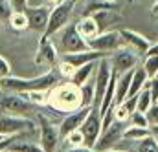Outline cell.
<instances>
[{
	"instance_id": "cell-1",
	"label": "cell",
	"mask_w": 158,
	"mask_h": 152,
	"mask_svg": "<svg viewBox=\"0 0 158 152\" xmlns=\"http://www.w3.org/2000/svg\"><path fill=\"white\" fill-rule=\"evenodd\" d=\"M48 106L59 114H68L81 108V90L72 81L57 82L48 90Z\"/></svg>"
},
{
	"instance_id": "cell-2",
	"label": "cell",
	"mask_w": 158,
	"mask_h": 152,
	"mask_svg": "<svg viewBox=\"0 0 158 152\" xmlns=\"http://www.w3.org/2000/svg\"><path fill=\"white\" fill-rule=\"evenodd\" d=\"M59 72L57 70H50L42 75L30 77V79H22V77H0V92H9V94H20L26 90H50L52 86L57 84L59 81Z\"/></svg>"
},
{
	"instance_id": "cell-3",
	"label": "cell",
	"mask_w": 158,
	"mask_h": 152,
	"mask_svg": "<svg viewBox=\"0 0 158 152\" xmlns=\"http://www.w3.org/2000/svg\"><path fill=\"white\" fill-rule=\"evenodd\" d=\"M74 2L72 0H66L63 2L61 6L50 9V17H48V24H46V31L42 33L44 37H53L57 35L66 24H70L72 20V13H74Z\"/></svg>"
},
{
	"instance_id": "cell-4",
	"label": "cell",
	"mask_w": 158,
	"mask_h": 152,
	"mask_svg": "<svg viewBox=\"0 0 158 152\" xmlns=\"http://www.w3.org/2000/svg\"><path fill=\"white\" fill-rule=\"evenodd\" d=\"M0 134L13 136V134H39L37 125L30 117L11 114H0Z\"/></svg>"
},
{
	"instance_id": "cell-5",
	"label": "cell",
	"mask_w": 158,
	"mask_h": 152,
	"mask_svg": "<svg viewBox=\"0 0 158 152\" xmlns=\"http://www.w3.org/2000/svg\"><path fill=\"white\" fill-rule=\"evenodd\" d=\"M37 126H39V145L44 152H55L57 145L61 141L59 136V125H53L52 119H48L44 114H39L37 117Z\"/></svg>"
},
{
	"instance_id": "cell-6",
	"label": "cell",
	"mask_w": 158,
	"mask_h": 152,
	"mask_svg": "<svg viewBox=\"0 0 158 152\" xmlns=\"http://www.w3.org/2000/svg\"><path fill=\"white\" fill-rule=\"evenodd\" d=\"M59 48H61V53H74L81 50H88V42L79 35L76 24L70 22L59 31Z\"/></svg>"
},
{
	"instance_id": "cell-7",
	"label": "cell",
	"mask_w": 158,
	"mask_h": 152,
	"mask_svg": "<svg viewBox=\"0 0 158 152\" xmlns=\"http://www.w3.org/2000/svg\"><path fill=\"white\" fill-rule=\"evenodd\" d=\"M79 130L83 132L85 136V145L86 147H94L99 134H101V112H99V106L98 105H92L88 115L85 117L83 125L79 126Z\"/></svg>"
},
{
	"instance_id": "cell-8",
	"label": "cell",
	"mask_w": 158,
	"mask_h": 152,
	"mask_svg": "<svg viewBox=\"0 0 158 152\" xmlns=\"http://www.w3.org/2000/svg\"><path fill=\"white\" fill-rule=\"evenodd\" d=\"M33 105H30L26 99H22L19 94H9V92H0V110L4 114L20 115L28 117L31 112Z\"/></svg>"
},
{
	"instance_id": "cell-9",
	"label": "cell",
	"mask_w": 158,
	"mask_h": 152,
	"mask_svg": "<svg viewBox=\"0 0 158 152\" xmlns=\"http://www.w3.org/2000/svg\"><path fill=\"white\" fill-rule=\"evenodd\" d=\"M88 48L90 50H98V51H105V53H114L116 50L123 48V40L121 35L116 30H107V31H101L98 33L94 38L88 40Z\"/></svg>"
},
{
	"instance_id": "cell-10",
	"label": "cell",
	"mask_w": 158,
	"mask_h": 152,
	"mask_svg": "<svg viewBox=\"0 0 158 152\" xmlns=\"http://www.w3.org/2000/svg\"><path fill=\"white\" fill-rule=\"evenodd\" d=\"M138 59H140V55H138L136 51L125 48V46L109 55V61H110L112 72H116L118 75L125 74V72H129V70H132V68H136Z\"/></svg>"
},
{
	"instance_id": "cell-11",
	"label": "cell",
	"mask_w": 158,
	"mask_h": 152,
	"mask_svg": "<svg viewBox=\"0 0 158 152\" xmlns=\"http://www.w3.org/2000/svg\"><path fill=\"white\" fill-rule=\"evenodd\" d=\"M123 130H125V123L121 121H112V125H109L107 128L101 130L94 149L96 150H107V149H112L116 143H119V139H123Z\"/></svg>"
},
{
	"instance_id": "cell-12",
	"label": "cell",
	"mask_w": 158,
	"mask_h": 152,
	"mask_svg": "<svg viewBox=\"0 0 158 152\" xmlns=\"http://www.w3.org/2000/svg\"><path fill=\"white\" fill-rule=\"evenodd\" d=\"M24 13H26V18H28V30H33V31L42 35L46 31L50 9L40 4V6H28Z\"/></svg>"
},
{
	"instance_id": "cell-13",
	"label": "cell",
	"mask_w": 158,
	"mask_h": 152,
	"mask_svg": "<svg viewBox=\"0 0 158 152\" xmlns=\"http://www.w3.org/2000/svg\"><path fill=\"white\" fill-rule=\"evenodd\" d=\"M88 110H90V106H81V108L74 110V112H68L63 117V121L59 123V136H61V139H64L70 132L77 130L83 125L85 117L88 115Z\"/></svg>"
},
{
	"instance_id": "cell-14",
	"label": "cell",
	"mask_w": 158,
	"mask_h": 152,
	"mask_svg": "<svg viewBox=\"0 0 158 152\" xmlns=\"http://www.w3.org/2000/svg\"><path fill=\"white\" fill-rule=\"evenodd\" d=\"M119 35H121V40H123V46L136 51L140 57L145 55V51L151 46L149 38L145 35H142V33H138V31H134V30H119Z\"/></svg>"
},
{
	"instance_id": "cell-15",
	"label": "cell",
	"mask_w": 158,
	"mask_h": 152,
	"mask_svg": "<svg viewBox=\"0 0 158 152\" xmlns=\"http://www.w3.org/2000/svg\"><path fill=\"white\" fill-rule=\"evenodd\" d=\"M57 57H59V51H57V46L52 42V37H40L39 48H37V55H35V64H52L55 66L57 64Z\"/></svg>"
},
{
	"instance_id": "cell-16",
	"label": "cell",
	"mask_w": 158,
	"mask_h": 152,
	"mask_svg": "<svg viewBox=\"0 0 158 152\" xmlns=\"http://www.w3.org/2000/svg\"><path fill=\"white\" fill-rule=\"evenodd\" d=\"M103 57H109V53L105 51H98V50H81V51H74V53H63V61L70 62L74 68H79L86 62H94V61H99Z\"/></svg>"
},
{
	"instance_id": "cell-17",
	"label": "cell",
	"mask_w": 158,
	"mask_h": 152,
	"mask_svg": "<svg viewBox=\"0 0 158 152\" xmlns=\"http://www.w3.org/2000/svg\"><path fill=\"white\" fill-rule=\"evenodd\" d=\"M90 17L96 20V24L99 28V33L101 31H107L110 26H114L118 20H121V15L118 13V9H101V11L92 13Z\"/></svg>"
},
{
	"instance_id": "cell-18",
	"label": "cell",
	"mask_w": 158,
	"mask_h": 152,
	"mask_svg": "<svg viewBox=\"0 0 158 152\" xmlns=\"http://www.w3.org/2000/svg\"><path fill=\"white\" fill-rule=\"evenodd\" d=\"M76 30H77L79 35L85 38L86 42H88L90 38H94L98 33H99V28H98L96 20H94L90 15H83V17L79 18L77 22H76Z\"/></svg>"
},
{
	"instance_id": "cell-19",
	"label": "cell",
	"mask_w": 158,
	"mask_h": 152,
	"mask_svg": "<svg viewBox=\"0 0 158 152\" xmlns=\"http://www.w3.org/2000/svg\"><path fill=\"white\" fill-rule=\"evenodd\" d=\"M132 70H134V68H132ZM132 70H129V72H125V74L118 75V79H116L114 105H119L121 101L127 99V95H129V88H131V79H132Z\"/></svg>"
},
{
	"instance_id": "cell-20",
	"label": "cell",
	"mask_w": 158,
	"mask_h": 152,
	"mask_svg": "<svg viewBox=\"0 0 158 152\" xmlns=\"http://www.w3.org/2000/svg\"><path fill=\"white\" fill-rule=\"evenodd\" d=\"M147 81H149V77L145 74V70L140 66H136L134 70H132V79H131V88H129V95L127 97H131V95H136L142 88H145V84H147Z\"/></svg>"
},
{
	"instance_id": "cell-21",
	"label": "cell",
	"mask_w": 158,
	"mask_h": 152,
	"mask_svg": "<svg viewBox=\"0 0 158 152\" xmlns=\"http://www.w3.org/2000/svg\"><path fill=\"white\" fill-rule=\"evenodd\" d=\"M96 66H98V61H94V62H86V64H83V66L76 68V72H74V75L70 77V81H72L74 84L81 86L85 81H88L90 77H94Z\"/></svg>"
},
{
	"instance_id": "cell-22",
	"label": "cell",
	"mask_w": 158,
	"mask_h": 152,
	"mask_svg": "<svg viewBox=\"0 0 158 152\" xmlns=\"http://www.w3.org/2000/svg\"><path fill=\"white\" fill-rule=\"evenodd\" d=\"M81 106H92L94 105V99H96V82H94V77H90L88 81H85L81 86Z\"/></svg>"
},
{
	"instance_id": "cell-23",
	"label": "cell",
	"mask_w": 158,
	"mask_h": 152,
	"mask_svg": "<svg viewBox=\"0 0 158 152\" xmlns=\"http://www.w3.org/2000/svg\"><path fill=\"white\" fill-rule=\"evenodd\" d=\"M19 95L33 106H44L48 103V90H26V92H20Z\"/></svg>"
},
{
	"instance_id": "cell-24",
	"label": "cell",
	"mask_w": 158,
	"mask_h": 152,
	"mask_svg": "<svg viewBox=\"0 0 158 152\" xmlns=\"http://www.w3.org/2000/svg\"><path fill=\"white\" fill-rule=\"evenodd\" d=\"M101 9H118V4L114 0H86L85 15H92Z\"/></svg>"
},
{
	"instance_id": "cell-25",
	"label": "cell",
	"mask_w": 158,
	"mask_h": 152,
	"mask_svg": "<svg viewBox=\"0 0 158 152\" xmlns=\"http://www.w3.org/2000/svg\"><path fill=\"white\" fill-rule=\"evenodd\" d=\"M147 136H149V128H143V126L129 125L123 130V139H127V141H140V139H143Z\"/></svg>"
},
{
	"instance_id": "cell-26",
	"label": "cell",
	"mask_w": 158,
	"mask_h": 152,
	"mask_svg": "<svg viewBox=\"0 0 158 152\" xmlns=\"http://www.w3.org/2000/svg\"><path fill=\"white\" fill-rule=\"evenodd\" d=\"M151 105H153V97H151V94H149V90H147V86H145V88H142V90L136 94V110L145 114Z\"/></svg>"
},
{
	"instance_id": "cell-27",
	"label": "cell",
	"mask_w": 158,
	"mask_h": 152,
	"mask_svg": "<svg viewBox=\"0 0 158 152\" xmlns=\"http://www.w3.org/2000/svg\"><path fill=\"white\" fill-rule=\"evenodd\" d=\"M7 22H9V28L15 30V31H24V30H28L26 13H17V11H13L11 17L7 18Z\"/></svg>"
},
{
	"instance_id": "cell-28",
	"label": "cell",
	"mask_w": 158,
	"mask_h": 152,
	"mask_svg": "<svg viewBox=\"0 0 158 152\" xmlns=\"http://www.w3.org/2000/svg\"><path fill=\"white\" fill-rule=\"evenodd\" d=\"M6 152H44L40 145H35V143H28V141H15L9 145V149Z\"/></svg>"
},
{
	"instance_id": "cell-29",
	"label": "cell",
	"mask_w": 158,
	"mask_h": 152,
	"mask_svg": "<svg viewBox=\"0 0 158 152\" xmlns=\"http://www.w3.org/2000/svg\"><path fill=\"white\" fill-rule=\"evenodd\" d=\"M145 59H143V64H142V68L145 70V74L149 79H153V77L158 75V55H143Z\"/></svg>"
},
{
	"instance_id": "cell-30",
	"label": "cell",
	"mask_w": 158,
	"mask_h": 152,
	"mask_svg": "<svg viewBox=\"0 0 158 152\" xmlns=\"http://www.w3.org/2000/svg\"><path fill=\"white\" fill-rule=\"evenodd\" d=\"M136 143H138L136 145V152H158V143L151 136H147V138H143V139H140Z\"/></svg>"
},
{
	"instance_id": "cell-31",
	"label": "cell",
	"mask_w": 158,
	"mask_h": 152,
	"mask_svg": "<svg viewBox=\"0 0 158 152\" xmlns=\"http://www.w3.org/2000/svg\"><path fill=\"white\" fill-rule=\"evenodd\" d=\"M129 123L134 125V126H143V128H149V121H147V115L143 112H138L134 110L132 114L129 115Z\"/></svg>"
},
{
	"instance_id": "cell-32",
	"label": "cell",
	"mask_w": 158,
	"mask_h": 152,
	"mask_svg": "<svg viewBox=\"0 0 158 152\" xmlns=\"http://www.w3.org/2000/svg\"><path fill=\"white\" fill-rule=\"evenodd\" d=\"M64 141H66L70 147H83V145H85V136H83V132L77 128V130L70 132V134L64 138Z\"/></svg>"
},
{
	"instance_id": "cell-33",
	"label": "cell",
	"mask_w": 158,
	"mask_h": 152,
	"mask_svg": "<svg viewBox=\"0 0 158 152\" xmlns=\"http://www.w3.org/2000/svg\"><path fill=\"white\" fill-rule=\"evenodd\" d=\"M55 66H57V72H59V75H61V77H66V79H70V77L74 75V72H76V68H74L70 62L63 61V59H61V62H57Z\"/></svg>"
},
{
	"instance_id": "cell-34",
	"label": "cell",
	"mask_w": 158,
	"mask_h": 152,
	"mask_svg": "<svg viewBox=\"0 0 158 152\" xmlns=\"http://www.w3.org/2000/svg\"><path fill=\"white\" fill-rule=\"evenodd\" d=\"M13 9H11V4L9 0H0V20H7L11 17Z\"/></svg>"
},
{
	"instance_id": "cell-35",
	"label": "cell",
	"mask_w": 158,
	"mask_h": 152,
	"mask_svg": "<svg viewBox=\"0 0 158 152\" xmlns=\"http://www.w3.org/2000/svg\"><path fill=\"white\" fill-rule=\"evenodd\" d=\"M145 86H147V90H149V94H151V97H153V103H156L158 101V77L149 79Z\"/></svg>"
},
{
	"instance_id": "cell-36",
	"label": "cell",
	"mask_w": 158,
	"mask_h": 152,
	"mask_svg": "<svg viewBox=\"0 0 158 152\" xmlns=\"http://www.w3.org/2000/svg\"><path fill=\"white\" fill-rule=\"evenodd\" d=\"M145 115H147L149 125H158V101L149 106V110L145 112Z\"/></svg>"
},
{
	"instance_id": "cell-37",
	"label": "cell",
	"mask_w": 158,
	"mask_h": 152,
	"mask_svg": "<svg viewBox=\"0 0 158 152\" xmlns=\"http://www.w3.org/2000/svg\"><path fill=\"white\" fill-rule=\"evenodd\" d=\"M9 4H11V9H13V11L24 13L26 7L30 6V0H9Z\"/></svg>"
},
{
	"instance_id": "cell-38",
	"label": "cell",
	"mask_w": 158,
	"mask_h": 152,
	"mask_svg": "<svg viewBox=\"0 0 158 152\" xmlns=\"http://www.w3.org/2000/svg\"><path fill=\"white\" fill-rule=\"evenodd\" d=\"M7 75H11V64L6 57L0 55V77H7Z\"/></svg>"
},
{
	"instance_id": "cell-39",
	"label": "cell",
	"mask_w": 158,
	"mask_h": 152,
	"mask_svg": "<svg viewBox=\"0 0 158 152\" xmlns=\"http://www.w3.org/2000/svg\"><path fill=\"white\" fill-rule=\"evenodd\" d=\"M63 2H66V0H40V4H42L44 7H48V9L57 7V6H61Z\"/></svg>"
},
{
	"instance_id": "cell-40",
	"label": "cell",
	"mask_w": 158,
	"mask_h": 152,
	"mask_svg": "<svg viewBox=\"0 0 158 152\" xmlns=\"http://www.w3.org/2000/svg\"><path fill=\"white\" fill-rule=\"evenodd\" d=\"M64 152H99V150H96L94 147H86V145H83V147H70L68 150H64Z\"/></svg>"
},
{
	"instance_id": "cell-41",
	"label": "cell",
	"mask_w": 158,
	"mask_h": 152,
	"mask_svg": "<svg viewBox=\"0 0 158 152\" xmlns=\"http://www.w3.org/2000/svg\"><path fill=\"white\" fill-rule=\"evenodd\" d=\"M149 136L158 143V125H149Z\"/></svg>"
},
{
	"instance_id": "cell-42",
	"label": "cell",
	"mask_w": 158,
	"mask_h": 152,
	"mask_svg": "<svg viewBox=\"0 0 158 152\" xmlns=\"http://www.w3.org/2000/svg\"><path fill=\"white\" fill-rule=\"evenodd\" d=\"M145 55H158V42H151V46L145 51Z\"/></svg>"
},
{
	"instance_id": "cell-43",
	"label": "cell",
	"mask_w": 158,
	"mask_h": 152,
	"mask_svg": "<svg viewBox=\"0 0 158 152\" xmlns=\"http://www.w3.org/2000/svg\"><path fill=\"white\" fill-rule=\"evenodd\" d=\"M151 13H153L155 17H158V0H155V4H153V7H151Z\"/></svg>"
},
{
	"instance_id": "cell-44",
	"label": "cell",
	"mask_w": 158,
	"mask_h": 152,
	"mask_svg": "<svg viewBox=\"0 0 158 152\" xmlns=\"http://www.w3.org/2000/svg\"><path fill=\"white\" fill-rule=\"evenodd\" d=\"M101 152H127V150H119V149H114L112 147V149H107V150H101Z\"/></svg>"
},
{
	"instance_id": "cell-45",
	"label": "cell",
	"mask_w": 158,
	"mask_h": 152,
	"mask_svg": "<svg viewBox=\"0 0 158 152\" xmlns=\"http://www.w3.org/2000/svg\"><path fill=\"white\" fill-rule=\"evenodd\" d=\"M74 4H79V2H86V0H72Z\"/></svg>"
},
{
	"instance_id": "cell-46",
	"label": "cell",
	"mask_w": 158,
	"mask_h": 152,
	"mask_svg": "<svg viewBox=\"0 0 158 152\" xmlns=\"http://www.w3.org/2000/svg\"><path fill=\"white\" fill-rule=\"evenodd\" d=\"M4 138H6V136H4V134H0V141H2V139H4Z\"/></svg>"
},
{
	"instance_id": "cell-47",
	"label": "cell",
	"mask_w": 158,
	"mask_h": 152,
	"mask_svg": "<svg viewBox=\"0 0 158 152\" xmlns=\"http://www.w3.org/2000/svg\"><path fill=\"white\" fill-rule=\"evenodd\" d=\"M129 2H136V0H129Z\"/></svg>"
},
{
	"instance_id": "cell-48",
	"label": "cell",
	"mask_w": 158,
	"mask_h": 152,
	"mask_svg": "<svg viewBox=\"0 0 158 152\" xmlns=\"http://www.w3.org/2000/svg\"><path fill=\"white\" fill-rule=\"evenodd\" d=\"M156 77H158V75H156Z\"/></svg>"
}]
</instances>
